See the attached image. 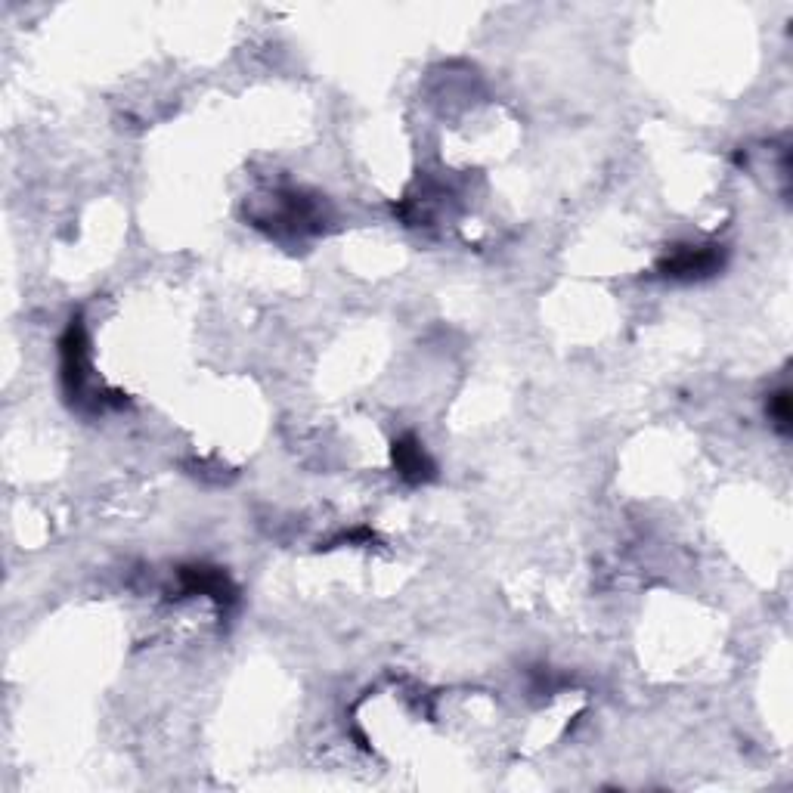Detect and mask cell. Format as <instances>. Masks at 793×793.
<instances>
[{
    "mask_svg": "<svg viewBox=\"0 0 793 793\" xmlns=\"http://www.w3.org/2000/svg\"><path fill=\"white\" fill-rule=\"evenodd\" d=\"M719 267V255L713 248H685L673 261H666V276H685V279H694V276H704V273H713Z\"/></svg>",
    "mask_w": 793,
    "mask_h": 793,
    "instance_id": "cell-1",
    "label": "cell"
}]
</instances>
